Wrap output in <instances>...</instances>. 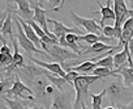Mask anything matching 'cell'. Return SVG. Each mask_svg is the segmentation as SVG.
<instances>
[{"mask_svg":"<svg viewBox=\"0 0 133 109\" xmlns=\"http://www.w3.org/2000/svg\"><path fill=\"white\" fill-rule=\"evenodd\" d=\"M106 92H107V97L112 102V105L127 106L133 101V88L127 87L123 83L120 75L115 80H111L107 84Z\"/></svg>","mask_w":133,"mask_h":109,"instance_id":"cell-1","label":"cell"},{"mask_svg":"<svg viewBox=\"0 0 133 109\" xmlns=\"http://www.w3.org/2000/svg\"><path fill=\"white\" fill-rule=\"evenodd\" d=\"M43 3H44L43 0H41V2H30V5H31V8H33V11H34L33 21H35V22H37V24L44 30V33H46L48 37H51V38H54V39H57V38L55 37V34L51 33V32L48 30V28H47V22H48L47 15H48L50 12H56V11H59V9L64 5L65 2L63 0V2H60L59 5H56V7L51 8V9H43V8H42Z\"/></svg>","mask_w":133,"mask_h":109,"instance_id":"cell-2","label":"cell"},{"mask_svg":"<svg viewBox=\"0 0 133 109\" xmlns=\"http://www.w3.org/2000/svg\"><path fill=\"white\" fill-rule=\"evenodd\" d=\"M51 84L44 75L37 78L31 84V89L34 92L35 100L39 101V104H42V108L44 109H51V105H52V95L47 92V88Z\"/></svg>","mask_w":133,"mask_h":109,"instance_id":"cell-3","label":"cell"},{"mask_svg":"<svg viewBox=\"0 0 133 109\" xmlns=\"http://www.w3.org/2000/svg\"><path fill=\"white\" fill-rule=\"evenodd\" d=\"M15 75V83L12 85V88H9L7 91V93L4 96L9 97V99H16V100H25V101H31L34 102L35 101V97H34V92L30 87H28L22 80L21 78L17 75V74H13Z\"/></svg>","mask_w":133,"mask_h":109,"instance_id":"cell-4","label":"cell"},{"mask_svg":"<svg viewBox=\"0 0 133 109\" xmlns=\"http://www.w3.org/2000/svg\"><path fill=\"white\" fill-rule=\"evenodd\" d=\"M13 22L16 24V28H17V34H16V36H17L18 45L24 49V51L26 53V55H28V57H33L34 54H35V55H37V54H41V55L48 58V54H47V53H44L43 50H39V49L26 37V34H25V32H24V29H22V26H21V24H20L17 16H13Z\"/></svg>","mask_w":133,"mask_h":109,"instance_id":"cell-5","label":"cell"},{"mask_svg":"<svg viewBox=\"0 0 133 109\" xmlns=\"http://www.w3.org/2000/svg\"><path fill=\"white\" fill-rule=\"evenodd\" d=\"M47 51H48V58L54 62V63H59V65H64L65 61H71V59H81L80 55H77L76 53L69 51L68 49L61 47L60 45H48L47 46Z\"/></svg>","mask_w":133,"mask_h":109,"instance_id":"cell-6","label":"cell"},{"mask_svg":"<svg viewBox=\"0 0 133 109\" xmlns=\"http://www.w3.org/2000/svg\"><path fill=\"white\" fill-rule=\"evenodd\" d=\"M69 16L71 20L73 21L75 25L77 26H82L85 29V32L88 34H97V36H103L102 34V26L99 25V22L94 19H88V17H81L78 15H76L72 9H69Z\"/></svg>","mask_w":133,"mask_h":109,"instance_id":"cell-7","label":"cell"},{"mask_svg":"<svg viewBox=\"0 0 133 109\" xmlns=\"http://www.w3.org/2000/svg\"><path fill=\"white\" fill-rule=\"evenodd\" d=\"M46 71H47V70H44V68H42V67H39V66H37L35 63L31 62V63H29V65H25V66L21 67V68H17V70L15 71V74H17L24 83L31 85L33 82H34L37 78L43 76V75L46 74Z\"/></svg>","mask_w":133,"mask_h":109,"instance_id":"cell-8","label":"cell"},{"mask_svg":"<svg viewBox=\"0 0 133 109\" xmlns=\"http://www.w3.org/2000/svg\"><path fill=\"white\" fill-rule=\"evenodd\" d=\"M9 39L12 41V46H13V61H12L11 66L0 70V76H4V72H7L8 76H12L17 68H21V67L25 66V59L22 57V54L18 51V41L15 39L13 33L9 34Z\"/></svg>","mask_w":133,"mask_h":109,"instance_id":"cell-9","label":"cell"},{"mask_svg":"<svg viewBox=\"0 0 133 109\" xmlns=\"http://www.w3.org/2000/svg\"><path fill=\"white\" fill-rule=\"evenodd\" d=\"M73 99L69 91H54L51 109H73Z\"/></svg>","mask_w":133,"mask_h":109,"instance_id":"cell-10","label":"cell"},{"mask_svg":"<svg viewBox=\"0 0 133 109\" xmlns=\"http://www.w3.org/2000/svg\"><path fill=\"white\" fill-rule=\"evenodd\" d=\"M114 12H115V25L116 28H121L123 24L130 17V9L127 7L125 0H114Z\"/></svg>","mask_w":133,"mask_h":109,"instance_id":"cell-11","label":"cell"},{"mask_svg":"<svg viewBox=\"0 0 133 109\" xmlns=\"http://www.w3.org/2000/svg\"><path fill=\"white\" fill-rule=\"evenodd\" d=\"M48 22L54 24V30L52 33L55 34V37L59 39L60 37H65L68 34H76V36H85L88 34L85 30H80L78 28H69V26H65L61 21H56L55 19H48Z\"/></svg>","mask_w":133,"mask_h":109,"instance_id":"cell-12","label":"cell"},{"mask_svg":"<svg viewBox=\"0 0 133 109\" xmlns=\"http://www.w3.org/2000/svg\"><path fill=\"white\" fill-rule=\"evenodd\" d=\"M29 59H30L33 63H35L37 66H39V67H42V68H44V70H47L48 72H51V74H54V75H56V76L65 78V75H66L65 70H64V68L61 67V65H59V63L43 62V61H39V59H37V58H34V57H29Z\"/></svg>","mask_w":133,"mask_h":109,"instance_id":"cell-13","label":"cell"},{"mask_svg":"<svg viewBox=\"0 0 133 109\" xmlns=\"http://www.w3.org/2000/svg\"><path fill=\"white\" fill-rule=\"evenodd\" d=\"M16 12H17V16L25 21H29V20H33L34 17V11L30 5V2L28 0H20V2H16Z\"/></svg>","mask_w":133,"mask_h":109,"instance_id":"cell-14","label":"cell"},{"mask_svg":"<svg viewBox=\"0 0 133 109\" xmlns=\"http://www.w3.org/2000/svg\"><path fill=\"white\" fill-rule=\"evenodd\" d=\"M123 45L117 43V45H107L103 42H98L93 46H89L88 49H85V51H82V55H86V54H91V53H107V51H115L119 50Z\"/></svg>","mask_w":133,"mask_h":109,"instance_id":"cell-15","label":"cell"},{"mask_svg":"<svg viewBox=\"0 0 133 109\" xmlns=\"http://www.w3.org/2000/svg\"><path fill=\"white\" fill-rule=\"evenodd\" d=\"M112 57H114V66H115V68H116L115 71H117V70H120L121 67H124L125 63H128L129 57H132L130 53H129V49H128V43L124 45V47H123L121 51L115 53Z\"/></svg>","mask_w":133,"mask_h":109,"instance_id":"cell-16","label":"cell"},{"mask_svg":"<svg viewBox=\"0 0 133 109\" xmlns=\"http://www.w3.org/2000/svg\"><path fill=\"white\" fill-rule=\"evenodd\" d=\"M17 19H18V21H20V24H21V26H22V29H24V32H25V34H26V37L39 49V50H42V39L37 36V33L34 32V29L25 21V20H22V19H20L18 16H17Z\"/></svg>","mask_w":133,"mask_h":109,"instance_id":"cell-17","label":"cell"},{"mask_svg":"<svg viewBox=\"0 0 133 109\" xmlns=\"http://www.w3.org/2000/svg\"><path fill=\"white\" fill-rule=\"evenodd\" d=\"M111 0H107L106 2V5L104 7H102V4L98 2V5L101 7V11L99 12H95V13H101V16H102V19H101V21H99V25L103 28L104 26V21L106 20H115V12H114V9L111 8Z\"/></svg>","mask_w":133,"mask_h":109,"instance_id":"cell-18","label":"cell"},{"mask_svg":"<svg viewBox=\"0 0 133 109\" xmlns=\"http://www.w3.org/2000/svg\"><path fill=\"white\" fill-rule=\"evenodd\" d=\"M102 34L107 38L117 39V42H119L121 39V36H123V28H116V26H112V25H104L103 29H102Z\"/></svg>","mask_w":133,"mask_h":109,"instance_id":"cell-19","label":"cell"},{"mask_svg":"<svg viewBox=\"0 0 133 109\" xmlns=\"http://www.w3.org/2000/svg\"><path fill=\"white\" fill-rule=\"evenodd\" d=\"M115 72H119V75L123 78V83L127 87L132 88V85H133V68L132 67H125L124 66L120 70L115 71Z\"/></svg>","mask_w":133,"mask_h":109,"instance_id":"cell-20","label":"cell"},{"mask_svg":"<svg viewBox=\"0 0 133 109\" xmlns=\"http://www.w3.org/2000/svg\"><path fill=\"white\" fill-rule=\"evenodd\" d=\"M78 37L80 36H76V34H68L65 37V39H66V43H68V47H71V50L73 53H76L77 55L82 57V51H81L80 45H78V41H80Z\"/></svg>","mask_w":133,"mask_h":109,"instance_id":"cell-21","label":"cell"},{"mask_svg":"<svg viewBox=\"0 0 133 109\" xmlns=\"http://www.w3.org/2000/svg\"><path fill=\"white\" fill-rule=\"evenodd\" d=\"M44 76L48 79V82H50L55 88H57V91H63V87H64V84L66 83V80H65L64 78L56 76V75H54V74H51V72H48V71H46Z\"/></svg>","mask_w":133,"mask_h":109,"instance_id":"cell-22","label":"cell"},{"mask_svg":"<svg viewBox=\"0 0 133 109\" xmlns=\"http://www.w3.org/2000/svg\"><path fill=\"white\" fill-rule=\"evenodd\" d=\"M104 96H107L106 88L101 93H91L90 92L89 97L91 99V109H102V101H103Z\"/></svg>","mask_w":133,"mask_h":109,"instance_id":"cell-23","label":"cell"},{"mask_svg":"<svg viewBox=\"0 0 133 109\" xmlns=\"http://www.w3.org/2000/svg\"><path fill=\"white\" fill-rule=\"evenodd\" d=\"M13 11V8L12 7H7V9H4V11H0V32H2V29H3V26H4V22H5V20L8 19V16H9V13ZM0 41H2V45H7V41H5V38H3V36L0 34Z\"/></svg>","mask_w":133,"mask_h":109,"instance_id":"cell-24","label":"cell"},{"mask_svg":"<svg viewBox=\"0 0 133 109\" xmlns=\"http://www.w3.org/2000/svg\"><path fill=\"white\" fill-rule=\"evenodd\" d=\"M3 97V100H4V102L7 104V106L9 108V109H25V105H24V102H22V100H16V99H9V97H7V96H2Z\"/></svg>","mask_w":133,"mask_h":109,"instance_id":"cell-25","label":"cell"},{"mask_svg":"<svg viewBox=\"0 0 133 109\" xmlns=\"http://www.w3.org/2000/svg\"><path fill=\"white\" fill-rule=\"evenodd\" d=\"M15 11V9H13ZM12 11V12H13ZM12 12L9 13V16H8V19L5 20V22H4V26H3V29H2V32H0V34L3 36V38H5V36L8 34H12V24H13V15H12Z\"/></svg>","mask_w":133,"mask_h":109,"instance_id":"cell-26","label":"cell"},{"mask_svg":"<svg viewBox=\"0 0 133 109\" xmlns=\"http://www.w3.org/2000/svg\"><path fill=\"white\" fill-rule=\"evenodd\" d=\"M80 41H84L86 43H89L90 46L98 43V42H102V36H97V34H85V36H81L78 37Z\"/></svg>","mask_w":133,"mask_h":109,"instance_id":"cell-27","label":"cell"},{"mask_svg":"<svg viewBox=\"0 0 133 109\" xmlns=\"http://www.w3.org/2000/svg\"><path fill=\"white\" fill-rule=\"evenodd\" d=\"M95 65H97V67H104V68H110V70L114 71V67H115L114 66V57L108 55L106 58H102L101 61L95 62Z\"/></svg>","mask_w":133,"mask_h":109,"instance_id":"cell-28","label":"cell"},{"mask_svg":"<svg viewBox=\"0 0 133 109\" xmlns=\"http://www.w3.org/2000/svg\"><path fill=\"white\" fill-rule=\"evenodd\" d=\"M12 61H13V53H8V54L0 53V70L11 66Z\"/></svg>","mask_w":133,"mask_h":109,"instance_id":"cell-29","label":"cell"},{"mask_svg":"<svg viewBox=\"0 0 133 109\" xmlns=\"http://www.w3.org/2000/svg\"><path fill=\"white\" fill-rule=\"evenodd\" d=\"M81 74H78V72H76V71H68L66 72V75H65V80H66V83H69V84H73L75 83V80L80 76Z\"/></svg>","mask_w":133,"mask_h":109,"instance_id":"cell-30","label":"cell"},{"mask_svg":"<svg viewBox=\"0 0 133 109\" xmlns=\"http://www.w3.org/2000/svg\"><path fill=\"white\" fill-rule=\"evenodd\" d=\"M0 53L2 54H8V53H12L9 45H2V47H0Z\"/></svg>","mask_w":133,"mask_h":109,"instance_id":"cell-31","label":"cell"},{"mask_svg":"<svg viewBox=\"0 0 133 109\" xmlns=\"http://www.w3.org/2000/svg\"><path fill=\"white\" fill-rule=\"evenodd\" d=\"M128 49H129V53H130V55L133 57V37H132V39L128 42Z\"/></svg>","mask_w":133,"mask_h":109,"instance_id":"cell-32","label":"cell"},{"mask_svg":"<svg viewBox=\"0 0 133 109\" xmlns=\"http://www.w3.org/2000/svg\"><path fill=\"white\" fill-rule=\"evenodd\" d=\"M0 109H9V108L7 106V104L4 102L3 97H0Z\"/></svg>","mask_w":133,"mask_h":109,"instance_id":"cell-33","label":"cell"},{"mask_svg":"<svg viewBox=\"0 0 133 109\" xmlns=\"http://www.w3.org/2000/svg\"><path fill=\"white\" fill-rule=\"evenodd\" d=\"M25 109H42V106L34 105V106H25Z\"/></svg>","mask_w":133,"mask_h":109,"instance_id":"cell-34","label":"cell"},{"mask_svg":"<svg viewBox=\"0 0 133 109\" xmlns=\"http://www.w3.org/2000/svg\"><path fill=\"white\" fill-rule=\"evenodd\" d=\"M123 109H133V101H132L129 105H127V106H123Z\"/></svg>","mask_w":133,"mask_h":109,"instance_id":"cell-35","label":"cell"},{"mask_svg":"<svg viewBox=\"0 0 133 109\" xmlns=\"http://www.w3.org/2000/svg\"><path fill=\"white\" fill-rule=\"evenodd\" d=\"M81 109H89V108L86 106V104H82V106H81Z\"/></svg>","mask_w":133,"mask_h":109,"instance_id":"cell-36","label":"cell"},{"mask_svg":"<svg viewBox=\"0 0 133 109\" xmlns=\"http://www.w3.org/2000/svg\"><path fill=\"white\" fill-rule=\"evenodd\" d=\"M104 109H115L114 106H107V108H104Z\"/></svg>","mask_w":133,"mask_h":109,"instance_id":"cell-37","label":"cell"},{"mask_svg":"<svg viewBox=\"0 0 133 109\" xmlns=\"http://www.w3.org/2000/svg\"><path fill=\"white\" fill-rule=\"evenodd\" d=\"M130 17H133V8L130 9Z\"/></svg>","mask_w":133,"mask_h":109,"instance_id":"cell-38","label":"cell"},{"mask_svg":"<svg viewBox=\"0 0 133 109\" xmlns=\"http://www.w3.org/2000/svg\"><path fill=\"white\" fill-rule=\"evenodd\" d=\"M116 109H121V108H116Z\"/></svg>","mask_w":133,"mask_h":109,"instance_id":"cell-39","label":"cell"},{"mask_svg":"<svg viewBox=\"0 0 133 109\" xmlns=\"http://www.w3.org/2000/svg\"><path fill=\"white\" fill-rule=\"evenodd\" d=\"M132 61H133V57H132Z\"/></svg>","mask_w":133,"mask_h":109,"instance_id":"cell-40","label":"cell"}]
</instances>
